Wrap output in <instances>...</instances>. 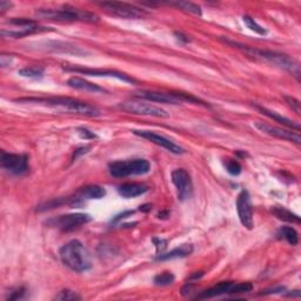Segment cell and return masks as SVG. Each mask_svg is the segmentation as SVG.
Returning a JSON list of instances; mask_svg holds the SVG:
<instances>
[{
  "instance_id": "6da1fadb",
  "label": "cell",
  "mask_w": 301,
  "mask_h": 301,
  "mask_svg": "<svg viewBox=\"0 0 301 301\" xmlns=\"http://www.w3.org/2000/svg\"><path fill=\"white\" fill-rule=\"evenodd\" d=\"M18 102H27V104L45 105L53 109H61L67 112L80 114L85 117H99L100 111L96 106H92L87 102L80 101L78 99L66 97H51V98H22L17 99Z\"/></svg>"
},
{
  "instance_id": "7a4b0ae2",
  "label": "cell",
  "mask_w": 301,
  "mask_h": 301,
  "mask_svg": "<svg viewBox=\"0 0 301 301\" xmlns=\"http://www.w3.org/2000/svg\"><path fill=\"white\" fill-rule=\"evenodd\" d=\"M226 42L229 44V45H232V46L238 47V49L244 50L245 52H246L249 55H252V57L261 59V60L267 61V62H269V64L279 67V69H283L285 71H287L288 73H291L293 77H295L299 80V78H300V65H299V62L296 61L295 59H293L292 57H290L288 54L276 52V51L260 50V49H255V47L245 46V45H241V44L227 40V39H226Z\"/></svg>"
},
{
  "instance_id": "3957f363",
  "label": "cell",
  "mask_w": 301,
  "mask_h": 301,
  "mask_svg": "<svg viewBox=\"0 0 301 301\" xmlns=\"http://www.w3.org/2000/svg\"><path fill=\"white\" fill-rule=\"evenodd\" d=\"M61 263L71 271L82 273L92 267L90 252L79 240H71L59 251Z\"/></svg>"
},
{
  "instance_id": "277c9868",
  "label": "cell",
  "mask_w": 301,
  "mask_h": 301,
  "mask_svg": "<svg viewBox=\"0 0 301 301\" xmlns=\"http://www.w3.org/2000/svg\"><path fill=\"white\" fill-rule=\"evenodd\" d=\"M35 15L46 20L57 22H84V23H98L99 17L92 12L75 9V7L66 6L64 9H40L35 12Z\"/></svg>"
},
{
  "instance_id": "5b68a950",
  "label": "cell",
  "mask_w": 301,
  "mask_h": 301,
  "mask_svg": "<svg viewBox=\"0 0 301 301\" xmlns=\"http://www.w3.org/2000/svg\"><path fill=\"white\" fill-rule=\"evenodd\" d=\"M110 174L114 178L144 176L150 171V164L146 159L118 160L109 164Z\"/></svg>"
},
{
  "instance_id": "8992f818",
  "label": "cell",
  "mask_w": 301,
  "mask_h": 301,
  "mask_svg": "<svg viewBox=\"0 0 301 301\" xmlns=\"http://www.w3.org/2000/svg\"><path fill=\"white\" fill-rule=\"evenodd\" d=\"M134 97L138 99H144L147 101L160 102V104H171L178 105L181 102H191V104H198L203 106H208L200 99L192 97L191 94L184 93H165V92H157V91H139L136 92Z\"/></svg>"
},
{
  "instance_id": "52a82bcc",
  "label": "cell",
  "mask_w": 301,
  "mask_h": 301,
  "mask_svg": "<svg viewBox=\"0 0 301 301\" xmlns=\"http://www.w3.org/2000/svg\"><path fill=\"white\" fill-rule=\"evenodd\" d=\"M119 109L125 111L131 114H137V116L145 117H154V118H168L169 113L167 111L158 107L156 105L148 104L145 101H125L119 104Z\"/></svg>"
},
{
  "instance_id": "ba28073f",
  "label": "cell",
  "mask_w": 301,
  "mask_h": 301,
  "mask_svg": "<svg viewBox=\"0 0 301 301\" xmlns=\"http://www.w3.org/2000/svg\"><path fill=\"white\" fill-rule=\"evenodd\" d=\"M91 220H92V218H91L90 214H86V213H72V214L53 218V219L46 221V224L51 226V227L60 229V231L71 232L81 227L82 225L89 224Z\"/></svg>"
},
{
  "instance_id": "9c48e42d",
  "label": "cell",
  "mask_w": 301,
  "mask_h": 301,
  "mask_svg": "<svg viewBox=\"0 0 301 301\" xmlns=\"http://www.w3.org/2000/svg\"><path fill=\"white\" fill-rule=\"evenodd\" d=\"M102 9H105L109 13L116 15V17L122 19H140L144 18L146 11L139 9V7L127 3H118V2H104L99 4Z\"/></svg>"
},
{
  "instance_id": "30bf717a",
  "label": "cell",
  "mask_w": 301,
  "mask_h": 301,
  "mask_svg": "<svg viewBox=\"0 0 301 301\" xmlns=\"http://www.w3.org/2000/svg\"><path fill=\"white\" fill-rule=\"evenodd\" d=\"M2 167L14 176H24L30 171L29 157L26 154H15L2 152L0 156Z\"/></svg>"
},
{
  "instance_id": "8fae6325",
  "label": "cell",
  "mask_w": 301,
  "mask_h": 301,
  "mask_svg": "<svg viewBox=\"0 0 301 301\" xmlns=\"http://www.w3.org/2000/svg\"><path fill=\"white\" fill-rule=\"evenodd\" d=\"M64 70L69 71V72H75L80 73L84 75H90V77H105V78H116L119 80L127 82V84H136L137 80L132 77H130L128 74L119 72V71L113 70H104V69H87V67L81 66H72V65H66Z\"/></svg>"
},
{
  "instance_id": "7c38bea8",
  "label": "cell",
  "mask_w": 301,
  "mask_h": 301,
  "mask_svg": "<svg viewBox=\"0 0 301 301\" xmlns=\"http://www.w3.org/2000/svg\"><path fill=\"white\" fill-rule=\"evenodd\" d=\"M171 178L177 188L178 199L180 201L188 200L193 194V181L189 173L184 168H177L172 172Z\"/></svg>"
},
{
  "instance_id": "4fadbf2b",
  "label": "cell",
  "mask_w": 301,
  "mask_h": 301,
  "mask_svg": "<svg viewBox=\"0 0 301 301\" xmlns=\"http://www.w3.org/2000/svg\"><path fill=\"white\" fill-rule=\"evenodd\" d=\"M236 211L241 225L245 228L252 229L253 226H254V221H253V207L251 196H249V193L246 189H243L239 193V196H238Z\"/></svg>"
},
{
  "instance_id": "5bb4252c",
  "label": "cell",
  "mask_w": 301,
  "mask_h": 301,
  "mask_svg": "<svg viewBox=\"0 0 301 301\" xmlns=\"http://www.w3.org/2000/svg\"><path fill=\"white\" fill-rule=\"evenodd\" d=\"M254 126L256 130H259L261 133L266 134V136L278 138V139L285 140V141L294 142V144H298V145L301 142V137L299 132H294V131L292 130L280 128V127H276V126H272L269 124H266V122H261V121L254 122Z\"/></svg>"
},
{
  "instance_id": "9a60e30c",
  "label": "cell",
  "mask_w": 301,
  "mask_h": 301,
  "mask_svg": "<svg viewBox=\"0 0 301 301\" xmlns=\"http://www.w3.org/2000/svg\"><path fill=\"white\" fill-rule=\"evenodd\" d=\"M133 133L136 134L138 137L144 138V139H147L148 141L153 142L160 147L165 148L168 152H171L173 154H184L186 150L181 147V146L177 145L176 142L167 139V138L164 136H160L156 132H152V131H141V130H134Z\"/></svg>"
},
{
  "instance_id": "2e32d148",
  "label": "cell",
  "mask_w": 301,
  "mask_h": 301,
  "mask_svg": "<svg viewBox=\"0 0 301 301\" xmlns=\"http://www.w3.org/2000/svg\"><path fill=\"white\" fill-rule=\"evenodd\" d=\"M253 106H254V107H255L256 110H258L259 112L263 113L264 116L268 117L269 119H272V120H274L275 122H279L280 125L285 126V127L290 128V130H292V131H295V132H300V130H301L300 125H299L296 121L292 120V119H288V118H286V117L281 116L280 113L275 112V111H272V110H268V109H266V107H263V106H260V105L254 104Z\"/></svg>"
},
{
  "instance_id": "e0dca14e",
  "label": "cell",
  "mask_w": 301,
  "mask_h": 301,
  "mask_svg": "<svg viewBox=\"0 0 301 301\" xmlns=\"http://www.w3.org/2000/svg\"><path fill=\"white\" fill-rule=\"evenodd\" d=\"M67 86L72 87L74 90L85 91V92H92V93H102L106 92V90L102 89L97 84H93L89 80L80 77H72L67 80Z\"/></svg>"
},
{
  "instance_id": "ac0fdd59",
  "label": "cell",
  "mask_w": 301,
  "mask_h": 301,
  "mask_svg": "<svg viewBox=\"0 0 301 301\" xmlns=\"http://www.w3.org/2000/svg\"><path fill=\"white\" fill-rule=\"evenodd\" d=\"M148 191V187L145 184H139V183H127L122 184L118 187V193L120 194L122 198H136L142 196L146 192Z\"/></svg>"
},
{
  "instance_id": "d6986e66",
  "label": "cell",
  "mask_w": 301,
  "mask_h": 301,
  "mask_svg": "<svg viewBox=\"0 0 301 301\" xmlns=\"http://www.w3.org/2000/svg\"><path fill=\"white\" fill-rule=\"evenodd\" d=\"M233 284H234L233 281H223V283H219L216 286L208 288L207 291L201 292L199 295H197V299H211L216 298V296L229 294Z\"/></svg>"
},
{
  "instance_id": "ffe728a7",
  "label": "cell",
  "mask_w": 301,
  "mask_h": 301,
  "mask_svg": "<svg viewBox=\"0 0 301 301\" xmlns=\"http://www.w3.org/2000/svg\"><path fill=\"white\" fill-rule=\"evenodd\" d=\"M193 245L191 244H184L180 247H177L169 251L168 253H161V254L157 255V260H171V259H178V258H186V256L191 255L193 253Z\"/></svg>"
},
{
  "instance_id": "44dd1931",
  "label": "cell",
  "mask_w": 301,
  "mask_h": 301,
  "mask_svg": "<svg viewBox=\"0 0 301 301\" xmlns=\"http://www.w3.org/2000/svg\"><path fill=\"white\" fill-rule=\"evenodd\" d=\"M49 31H52L50 27H44V26H38V25H33V26H29V27H22L18 31H2V35L3 37H11V38H23L26 37V35H31L34 33H40V32H49Z\"/></svg>"
},
{
  "instance_id": "7402d4cb",
  "label": "cell",
  "mask_w": 301,
  "mask_h": 301,
  "mask_svg": "<svg viewBox=\"0 0 301 301\" xmlns=\"http://www.w3.org/2000/svg\"><path fill=\"white\" fill-rule=\"evenodd\" d=\"M46 47L49 50L54 51V52H62V53H69V54L72 53L75 55H85L89 53L87 51L80 49V47L71 45V44H67V42H60V41L47 42Z\"/></svg>"
},
{
  "instance_id": "603a6c76",
  "label": "cell",
  "mask_w": 301,
  "mask_h": 301,
  "mask_svg": "<svg viewBox=\"0 0 301 301\" xmlns=\"http://www.w3.org/2000/svg\"><path fill=\"white\" fill-rule=\"evenodd\" d=\"M78 196L80 197L81 199H87V200L97 199L98 200L106 196V189L98 185H90V186H86V187H82L80 191H79Z\"/></svg>"
},
{
  "instance_id": "cb8c5ba5",
  "label": "cell",
  "mask_w": 301,
  "mask_h": 301,
  "mask_svg": "<svg viewBox=\"0 0 301 301\" xmlns=\"http://www.w3.org/2000/svg\"><path fill=\"white\" fill-rule=\"evenodd\" d=\"M272 213L274 214L279 220L286 221V223H292V224H300V217L295 213H293L290 209L284 207V206H273L272 207Z\"/></svg>"
},
{
  "instance_id": "d4e9b609",
  "label": "cell",
  "mask_w": 301,
  "mask_h": 301,
  "mask_svg": "<svg viewBox=\"0 0 301 301\" xmlns=\"http://www.w3.org/2000/svg\"><path fill=\"white\" fill-rule=\"evenodd\" d=\"M45 73V69L41 66H26L18 71V74L27 79H41Z\"/></svg>"
},
{
  "instance_id": "484cf974",
  "label": "cell",
  "mask_w": 301,
  "mask_h": 301,
  "mask_svg": "<svg viewBox=\"0 0 301 301\" xmlns=\"http://www.w3.org/2000/svg\"><path fill=\"white\" fill-rule=\"evenodd\" d=\"M278 235L281 239L286 240L290 245H293V246H296V245L299 244L298 232L293 227H290V226H284V227H281L278 232Z\"/></svg>"
},
{
  "instance_id": "4316f807",
  "label": "cell",
  "mask_w": 301,
  "mask_h": 301,
  "mask_svg": "<svg viewBox=\"0 0 301 301\" xmlns=\"http://www.w3.org/2000/svg\"><path fill=\"white\" fill-rule=\"evenodd\" d=\"M176 280V276H174L173 273L171 272H162L160 274H157L153 278V283L156 286H168V285H172Z\"/></svg>"
},
{
  "instance_id": "83f0119b",
  "label": "cell",
  "mask_w": 301,
  "mask_h": 301,
  "mask_svg": "<svg viewBox=\"0 0 301 301\" xmlns=\"http://www.w3.org/2000/svg\"><path fill=\"white\" fill-rule=\"evenodd\" d=\"M173 5L179 7V9H181L185 12H188V13L199 15V17L203 14V12H201V7L191 2H178V3H173Z\"/></svg>"
},
{
  "instance_id": "f1b7e54d",
  "label": "cell",
  "mask_w": 301,
  "mask_h": 301,
  "mask_svg": "<svg viewBox=\"0 0 301 301\" xmlns=\"http://www.w3.org/2000/svg\"><path fill=\"white\" fill-rule=\"evenodd\" d=\"M243 22L245 25H246L249 30L253 31V32L258 33L260 35H265L267 33V31L264 29L263 26L259 25L258 23H256L254 19H253L252 17H249V15H244L243 17Z\"/></svg>"
},
{
  "instance_id": "f546056e",
  "label": "cell",
  "mask_w": 301,
  "mask_h": 301,
  "mask_svg": "<svg viewBox=\"0 0 301 301\" xmlns=\"http://www.w3.org/2000/svg\"><path fill=\"white\" fill-rule=\"evenodd\" d=\"M253 290V285L251 283H238L233 284L229 294H243V293H248Z\"/></svg>"
},
{
  "instance_id": "4dcf8cb0",
  "label": "cell",
  "mask_w": 301,
  "mask_h": 301,
  "mask_svg": "<svg viewBox=\"0 0 301 301\" xmlns=\"http://www.w3.org/2000/svg\"><path fill=\"white\" fill-rule=\"evenodd\" d=\"M80 295H78L77 293L70 290H62L54 296V300H61V301H75L80 300Z\"/></svg>"
},
{
  "instance_id": "1f68e13d",
  "label": "cell",
  "mask_w": 301,
  "mask_h": 301,
  "mask_svg": "<svg viewBox=\"0 0 301 301\" xmlns=\"http://www.w3.org/2000/svg\"><path fill=\"white\" fill-rule=\"evenodd\" d=\"M225 167L227 169V172L231 174V176H239L243 171V167L236 160L233 159H227L225 161Z\"/></svg>"
},
{
  "instance_id": "d6a6232c",
  "label": "cell",
  "mask_w": 301,
  "mask_h": 301,
  "mask_svg": "<svg viewBox=\"0 0 301 301\" xmlns=\"http://www.w3.org/2000/svg\"><path fill=\"white\" fill-rule=\"evenodd\" d=\"M284 99L286 100L288 106H290V107L294 111L298 116H300L301 114V104L298 99H295L294 97H291V96H284Z\"/></svg>"
},
{
  "instance_id": "836d02e7",
  "label": "cell",
  "mask_w": 301,
  "mask_h": 301,
  "mask_svg": "<svg viewBox=\"0 0 301 301\" xmlns=\"http://www.w3.org/2000/svg\"><path fill=\"white\" fill-rule=\"evenodd\" d=\"M9 23L11 24V25L19 26V29H22V27H29V26L35 25V23L33 20H29V19H24V18H13V19H11Z\"/></svg>"
},
{
  "instance_id": "e575fe53",
  "label": "cell",
  "mask_w": 301,
  "mask_h": 301,
  "mask_svg": "<svg viewBox=\"0 0 301 301\" xmlns=\"http://www.w3.org/2000/svg\"><path fill=\"white\" fill-rule=\"evenodd\" d=\"M153 244L157 248V254H161L167 248V241L165 239H161V238H154Z\"/></svg>"
},
{
  "instance_id": "d590c367",
  "label": "cell",
  "mask_w": 301,
  "mask_h": 301,
  "mask_svg": "<svg viewBox=\"0 0 301 301\" xmlns=\"http://www.w3.org/2000/svg\"><path fill=\"white\" fill-rule=\"evenodd\" d=\"M24 294H25V288L18 287V288H15V290L10 292V295L7 296V299H9V300H18V299H22L24 296Z\"/></svg>"
},
{
  "instance_id": "8d00e7d4",
  "label": "cell",
  "mask_w": 301,
  "mask_h": 301,
  "mask_svg": "<svg viewBox=\"0 0 301 301\" xmlns=\"http://www.w3.org/2000/svg\"><path fill=\"white\" fill-rule=\"evenodd\" d=\"M79 134H80V137L82 138V139H96L97 136L94 134L93 132H91V131H89L87 128H79Z\"/></svg>"
},
{
  "instance_id": "74e56055",
  "label": "cell",
  "mask_w": 301,
  "mask_h": 301,
  "mask_svg": "<svg viewBox=\"0 0 301 301\" xmlns=\"http://www.w3.org/2000/svg\"><path fill=\"white\" fill-rule=\"evenodd\" d=\"M286 291V288L285 287H274V288H269V290H265V291H261V293H259L260 295H269V294H278V293L281 292H285Z\"/></svg>"
},
{
  "instance_id": "f35d334b",
  "label": "cell",
  "mask_w": 301,
  "mask_h": 301,
  "mask_svg": "<svg viewBox=\"0 0 301 301\" xmlns=\"http://www.w3.org/2000/svg\"><path fill=\"white\" fill-rule=\"evenodd\" d=\"M89 149H90V146H82V147L77 148V149L74 150L72 159H73V160H74V159H77V158H79L80 156H82V154H85V153L89 152Z\"/></svg>"
},
{
  "instance_id": "ab89813d",
  "label": "cell",
  "mask_w": 301,
  "mask_h": 301,
  "mask_svg": "<svg viewBox=\"0 0 301 301\" xmlns=\"http://www.w3.org/2000/svg\"><path fill=\"white\" fill-rule=\"evenodd\" d=\"M133 213H134V211H125V212H122V213H120V214L116 216V218H114V219L112 220V223L116 224V223H118V221H120L121 219H125V218L132 216Z\"/></svg>"
},
{
  "instance_id": "60d3db41",
  "label": "cell",
  "mask_w": 301,
  "mask_h": 301,
  "mask_svg": "<svg viewBox=\"0 0 301 301\" xmlns=\"http://www.w3.org/2000/svg\"><path fill=\"white\" fill-rule=\"evenodd\" d=\"M11 62H12V57H11V55L2 54V57H0V64H2L3 67L10 66Z\"/></svg>"
},
{
  "instance_id": "b9f144b4",
  "label": "cell",
  "mask_w": 301,
  "mask_h": 301,
  "mask_svg": "<svg viewBox=\"0 0 301 301\" xmlns=\"http://www.w3.org/2000/svg\"><path fill=\"white\" fill-rule=\"evenodd\" d=\"M12 5H13V4H12V3L6 2V0H2V2H0V11L5 12L7 10H10L11 7H12Z\"/></svg>"
},
{
  "instance_id": "7bdbcfd3",
  "label": "cell",
  "mask_w": 301,
  "mask_h": 301,
  "mask_svg": "<svg viewBox=\"0 0 301 301\" xmlns=\"http://www.w3.org/2000/svg\"><path fill=\"white\" fill-rule=\"evenodd\" d=\"M203 275H204V273H203V272H197V273H194V274L191 276V278H189V281L199 280Z\"/></svg>"
},
{
  "instance_id": "ee69618b",
  "label": "cell",
  "mask_w": 301,
  "mask_h": 301,
  "mask_svg": "<svg viewBox=\"0 0 301 301\" xmlns=\"http://www.w3.org/2000/svg\"><path fill=\"white\" fill-rule=\"evenodd\" d=\"M174 34L177 35V37H178V39H179V40H183L184 42H188V41H189L188 37H186V35H183L181 33H178V32H176Z\"/></svg>"
},
{
  "instance_id": "f6af8a7d",
  "label": "cell",
  "mask_w": 301,
  "mask_h": 301,
  "mask_svg": "<svg viewBox=\"0 0 301 301\" xmlns=\"http://www.w3.org/2000/svg\"><path fill=\"white\" fill-rule=\"evenodd\" d=\"M150 205H142V206H140V211H142V212H148V211H150Z\"/></svg>"
}]
</instances>
